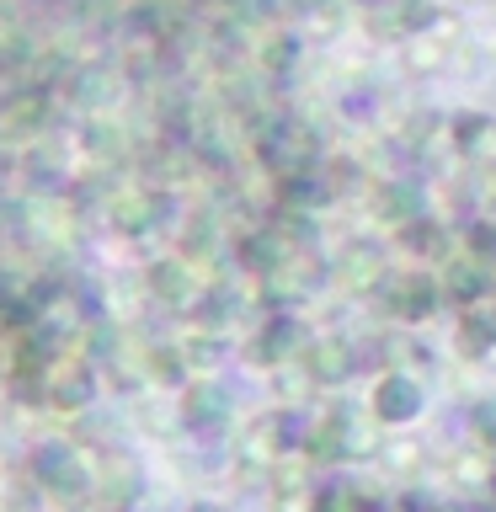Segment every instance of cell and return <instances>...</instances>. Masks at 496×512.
<instances>
[{
	"label": "cell",
	"instance_id": "obj_1",
	"mask_svg": "<svg viewBox=\"0 0 496 512\" xmlns=\"http://www.w3.org/2000/svg\"><path fill=\"white\" fill-rule=\"evenodd\" d=\"M150 294L166 310H192L208 294V267L192 262V256H166V262L150 267Z\"/></svg>",
	"mask_w": 496,
	"mask_h": 512
},
{
	"label": "cell",
	"instance_id": "obj_2",
	"mask_svg": "<svg viewBox=\"0 0 496 512\" xmlns=\"http://www.w3.org/2000/svg\"><path fill=\"white\" fill-rule=\"evenodd\" d=\"M262 283H267V294L272 299H310L320 283H326V267H320V256H310V251H283L278 262H272L267 272H262Z\"/></svg>",
	"mask_w": 496,
	"mask_h": 512
},
{
	"label": "cell",
	"instance_id": "obj_3",
	"mask_svg": "<svg viewBox=\"0 0 496 512\" xmlns=\"http://www.w3.org/2000/svg\"><path fill=\"white\" fill-rule=\"evenodd\" d=\"M331 278L347 288V294H368V288L384 283V251L374 246V240H347L342 256H336Z\"/></svg>",
	"mask_w": 496,
	"mask_h": 512
},
{
	"label": "cell",
	"instance_id": "obj_4",
	"mask_svg": "<svg viewBox=\"0 0 496 512\" xmlns=\"http://www.w3.org/2000/svg\"><path fill=\"white\" fill-rule=\"evenodd\" d=\"M379 288H384V310L400 315V320H422V315H432V304H438V288H432L422 272H400V278L384 272Z\"/></svg>",
	"mask_w": 496,
	"mask_h": 512
},
{
	"label": "cell",
	"instance_id": "obj_5",
	"mask_svg": "<svg viewBox=\"0 0 496 512\" xmlns=\"http://www.w3.org/2000/svg\"><path fill=\"white\" fill-rule=\"evenodd\" d=\"M160 208H166V198H160L155 187H118V192H112V224H118L123 235L155 230Z\"/></svg>",
	"mask_w": 496,
	"mask_h": 512
},
{
	"label": "cell",
	"instance_id": "obj_6",
	"mask_svg": "<svg viewBox=\"0 0 496 512\" xmlns=\"http://www.w3.org/2000/svg\"><path fill=\"white\" fill-rule=\"evenodd\" d=\"M27 230H32V240H43V246H70L75 230H80V214L64 198H32Z\"/></svg>",
	"mask_w": 496,
	"mask_h": 512
},
{
	"label": "cell",
	"instance_id": "obj_7",
	"mask_svg": "<svg viewBox=\"0 0 496 512\" xmlns=\"http://www.w3.org/2000/svg\"><path fill=\"white\" fill-rule=\"evenodd\" d=\"M43 118H48L43 91H11L6 102H0V134H6V139H32V134H43Z\"/></svg>",
	"mask_w": 496,
	"mask_h": 512
},
{
	"label": "cell",
	"instance_id": "obj_8",
	"mask_svg": "<svg viewBox=\"0 0 496 512\" xmlns=\"http://www.w3.org/2000/svg\"><path fill=\"white\" fill-rule=\"evenodd\" d=\"M374 208H379V224H395V230H406L411 219H422L427 214V203H422V187L416 182H384L374 192Z\"/></svg>",
	"mask_w": 496,
	"mask_h": 512
},
{
	"label": "cell",
	"instance_id": "obj_9",
	"mask_svg": "<svg viewBox=\"0 0 496 512\" xmlns=\"http://www.w3.org/2000/svg\"><path fill=\"white\" fill-rule=\"evenodd\" d=\"M352 368V352L342 336H315L310 347H304V374H310L315 384H342Z\"/></svg>",
	"mask_w": 496,
	"mask_h": 512
},
{
	"label": "cell",
	"instance_id": "obj_10",
	"mask_svg": "<svg viewBox=\"0 0 496 512\" xmlns=\"http://www.w3.org/2000/svg\"><path fill=\"white\" fill-rule=\"evenodd\" d=\"M448 262V272H443V294L448 299H459V304H470V299H480L486 294V283H491V267L480 262V256H443Z\"/></svg>",
	"mask_w": 496,
	"mask_h": 512
},
{
	"label": "cell",
	"instance_id": "obj_11",
	"mask_svg": "<svg viewBox=\"0 0 496 512\" xmlns=\"http://www.w3.org/2000/svg\"><path fill=\"white\" fill-rule=\"evenodd\" d=\"M374 411H379V422H411V416L422 411V390H416L406 374H390V379H379V390H374Z\"/></svg>",
	"mask_w": 496,
	"mask_h": 512
},
{
	"label": "cell",
	"instance_id": "obj_12",
	"mask_svg": "<svg viewBox=\"0 0 496 512\" xmlns=\"http://www.w3.org/2000/svg\"><path fill=\"white\" fill-rule=\"evenodd\" d=\"M43 480L59 496H75V491H86L91 470H86V459H80L75 448H48V454H43Z\"/></svg>",
	"mask_w": 496,
	"mask_h": 512
},
{
	"label": "cell",
	"instance_id": "obj_13",
	"mask_svg": "<svg viewBox=\"0 0 496 512\" xmlns=\"http://www.w3.org/2000/svg\"><path fill=\"white\" fill-rule=\"evenodd\" d=\"M80 144H86V155H96L102 166H112V160H123L128 155V128L123 123H112V118H91L86 128H80Z\"/></svg>",
	"mask_w": 496,
	"mask_h": 512
},
{
	"label": "cell",
	"instance_id": "obj_14",
	"mask_svg": "<svg viewBox=\"0 0 496 512\" xmlns=\"http://www.w3.org/2000/svg\"><path fill=\"white\" fill-rule=\"evenodd\" d=\"M448 59H454V43H448L443 32H411L406 38V70L411 75H432V70H443Z\"/></svg>",
	"mask_w": 496,
	"mask_h": 512
},
{
	"label": "cell",
	"instance_id": "obj_15",
	"mask_svg": "<svg viewBox=\"0 0 496 512\" xmlns=\"http://www.w3.org/2000/svg\"><path fill=\"white\" fill-rule=\"evenodd\" d=\"M214 246H219V219L208 214V208H198V214L182 224V256L203 262V256H214Z\"/></svg>",
	"mask_w": 496,
	"mask_h": 512
},
{
	"label": "cell",
	"instance_id": "obj_16",
	"mask_svg": "<svg viewBox=\"0 0 496 512\" xmlns=\"http://www.w3.org/2000/svg\"><path fill=\"white\" fill-rule=\"evenodd\" d=\"M118 75H112V70H80L75 75V102H86V107H96V112H102V107H112V102H118Z\"/></svg>",
	"mask_w": 496,
	"mask_h": 512
},
{
	"label": "cell",
	"instance_id": "obj_17",
	"mask_svg": "<svg viewBox=\"0 0 496 512\" xmlns=\"http://www.w3.org/2000/svg\"><path fill=\"white\" fill-rule=\"evenodd\" d=\"M283 438H288V432H283L278 422H272V416H262V422H251V427H246V438H240V459L267 464V459L283 448Z\"/></svg>",
	"mask_w": 496,
	"mask_h": 512
},
{
	"label": "cell",
	"instance_id": "obj_18",
	"mask_svg": "<svg viewBox=\"0 0 496 512\" xmlns=\"http://www.w3.org/2000/svg\"><path fill=\"white\" fill-rule=\"evenodd\" d=\"M224 411H230V395L219 384H192L187 390V422H219Z\"/></svg>",
	"mask_w": 496,
	"mask_h": 512
},
{
	"label": "cell",
	"instance_id": "obj_19",
	"mask_svg": "<svg viewBox=\"0 0 496 512\" xmlns=\"http://www.w3.org/2000/svg\"><path fill=\"white\" fill-rule=\"evenodd\" d=\"M379 448H384V438L374 422H342V454L347 459H374Z\"/></svg>",
	"mask_w": 496,
	"mask_h": 512
},
{
	"label": "cell",
	"instance_id": "obj_20",
	"mask_svg": "<svg viewBox=\"0 0 496 512\" xmlns=\"http://www.w3.org/2000/svg\"><path fill=\"white\" fill-rule=\"evenodd\" d=\"M294 336H299V326H294V320H272V326L262 331V336H256V358H262V363H272V358H283V352L288 347H294Z\"/></svg>",
	"mask_w": 496,
	"mask_h": 512
},
{
	"label": "cell",
	"instance_id": "obj_21",
	"mask_svg": "<svg viewBox=\"0 0 496 512\" xmlns=\"http://www.w3.org/2000/svg\"><path fill=\"white\" fill-rule=\"evenodd\" d=\"M491 342H496V326L486 315H475V320H464V326H459V352H464V358H486Z\"/></svg>",
	"mask_w": 496,
	"mask_h": 512
},
{
	"label": "cell",
	"instance_id": "obj_22",
	"mask_svg": "<svg viewBox=\"0 0 496 512\" xmlns=\"http://www.w3.org/2000/svg\"><path fill=\"white\" fill-rule=\"evenodd\" d=\"M139 422H144V432H155V438H166L171 432V422H176V411H171V395H155V400H139Z\"/></svg>",
	"mask_w": 496,
	"mask_h": 512
},
{
	"label": "cell",
	"instance_id": "obj_23",
	"mask_svg": "<svg viewBox=\"0 0 496 512\" xmlns=\"http://www.w3.org/2000/svg\"><path fill=\"white\" fill-rule=\"evenodd\" d=\"M176 352H182V363H187V368H214V358H219V342L198 331V336H187V342L176 347Z\"/></svg>",
	"mask_w": 496,
	"mask_h": 512
},
{
	"label": "cell",
	"instance_id": "obj_24",
	"mask_svg": "<svg viewBox=\"0 0 496 512\" xmlns=\"http://www.w3.org/2000/svg\"><path fill=\"white\" fill-rule=\"evenodd\" d=\"M454 475L464 480V486H486V480H491V464H486V454H459V459H454Z\"/></svg>",
	"mask_w": 496,
	"mask_h": 512
},
{
	"label": "cell",
	"instance_id": "obj_25",
	"mask_svg": "<svg viewBox=\"0 0 496 512\" xmlns=\"http://www.w3.org/2000/svg\"><path fill=\"white\" fill-rule=\"evenodd\" d=\"M475 427H480V438H486L496 448V400H486V406H475Z\"/></svg>",
	"mask_w": 496,
	"mask_h": 512
},
{
	"label": "cell",
	"instance_id": "obj_26",
	"mask_svg": "<svg viewBox=\"0 0 496 512\" xmlns=\"http://www.w3.org/2000/svg\"><path fill=\"white\" fill-rule=\"evenodd\" d=\"M278 512H304V496H294V491H283V496H278Z\"/></svg>",
	"mask_w": 496,
	"mask_h": 512
},
{
	"label": "cell",
	"instance_id": "obj_27",
	"mask_svg": "<svg viewBox=\"0 0 496 512\" xmlns=\"http://www.w3.org/2000/svg\"><path fill=\"white\" fill-rule=\"evenodd\" d=\"M438 512H448V507H438Z\"/></svg>",
	"mask_w": 496,
	"mask_h": 512
}]
</instances>
